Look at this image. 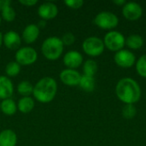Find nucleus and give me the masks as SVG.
Wrapping results in <instances>:
<instances>
[{"mask_svg": "<svg viewBox=\"0 0 146 146\" xmlns=\"http://www.w3.org/2000/svg\"><path fill=\"white\" fill-rule=\"evenodd\" d=\"M95 79L94 77L86 76V75H81V79L79 84V86L85 92H93L95 89Z\"/></svg>", "mask_w": 146, "mask_h": 146, "instance_id": "nucleus-20", "label": "nucleus"}, {"mask_svg": "<svg viewBox=\"0 0 146 146\" xmlns=\"http://www.w3.org/2000/svg\"><path fill=\"white\" fill-rule=\"evenodd\" d=\"M142 7L136 2H128L122 7V15L127 21H137L142 16Z\"/></svg>", "mask_w": 146, "mask_h": 146, "instance_id": "nucleus-9", "label": "nucleus"}, {"mask_svg": "<svg viewBox=\"0 0 146 146\" xmlns=\"http://www.w3.org/2000/svg\"><path fill=\"white\" fill-rule=\"evenodd\" d=\"M0 110L8 116L14 115L17 111V104L12 98L2 100L0 104Z\"/></svg>", "mask_w": 146, "mask_h": 146, "instance_id": "nucleus-18", "label": "nucleus"}, {"mask_svg": "<svg viewBox=\"0 0 146 146\" xmlns=\"http://www.w3.org/2000/svg\"><path fill=\"white\" fill-rule=\"evenodd\" d=\"M3 44L4 46L11 50L20 49L21 44V38L15 31H8L3 35Z\"/></svg>", "mask_w": 146, "mask_h": 146, "instance_id": "nucleus-13", "label": "nucleus"}, {"mask_svg": "<svg viewBox=\"0 0 146 146\" xmlns=\"http://www.w3.org/2000/svg\"><path fill=\"white\" fill-rule=\"evenodd\" d=\"M11 3L10 0H0V10L2 11L5 8L11 6Z\"/></svg>", "mask_w": 146, "mask_h": 146, "instance_id": "nucleus-30", "label": "nucleus"}, {"mask_svg": "<svg viewBox=\"0 0 146 146\" xmlns=\"http://www.w3.org/2000/svg\"><path fill=\"white\" fill-rule=\"evenodd\" d=\"M1 17L3 21H7V22H12L15 19V10L11 7H7L4 9H3L1 11Z\"/></svg>", "mask_w": 146, "mask_h": 146, "instance_id": "nucleus-26", "label": "nucleus"}, {"mask_svg": "<svg viewBox=\"0 0 146 146\" xmlns=\"http://www.w3.org/2000/svg\"><path fill=\"white\" fill-rule=\"evenodd\" d=\"M57 92V83L52 77L40 79L33 86V95L34 98L42 104H48L53 101Z\"/></svg>", "mask_w": 146, "mask_h": 146, "instance_id": "nucleus-2", "label": "nucleus"}, {"mask_svg": "<svg viewBox=\"0 0 146 146\" xmlns=\"http://www.w3.org/2000/svg\"><path fill=\"white\" fill-rule=\"evenodd\" d=\"M115 93L117 98L125 104H134L141 98V88L135 80L127 77L117 82Z\"/></svg>", "mask_w": 146, "mask_h": 146, "instance_id": "nucleus-1", "label": "nucleus"}, {"mask_svg": "<svg viewBox=\"0 0 146 146\" xmlns=\"http://www.w3.org/2000/svg\"><path fill=\"white\" fill-rule=\"evenodd\" d=\"M40 29L37 24H29L22 31L21 38L26 44L34 43L39 36Z\"/></svg>", "mask_w": 146, "mask_h": 146, "instance_id": "nucleus-15", "label": "nucleus"}, {"mask_svg": "<svg viewBox=\"0 0 146 146\" xmlns=\"http://www.w3.org/2000/svg\"><path fill=\"white\" fill-rule=\"evenodd\" d=\"M38 15L41 20H52L58 15V8L51 2H45L41 3L38 8Z\"/></svg>", "mask_w": 146, "mask_h": 146, "instance_id": "nucleus-11", "label": "nucleus"}, {"mask_svg": "<svg viewBox=\"0 0 146 146\" xmlns=\"http://www.w3.org/2000/svg\"><path fill=\"white\" fill-rule=\"evenodd\" d=\"M61 39L62 41L63 45L68 46V45H72L75 42V36L74 35V33L68 32V33H64Z\"/></svg>", "mask_w": 146, "mask_h": 146, "instance_id": "nucleus-27", "label": "nucleus"}, {"mask_svg": "<svg viewBox=\"0 0 146 146\" xmlns=\"http://www.w3.org/2000/svg\"><path fill=\"white\" fill-rule=\"evenodd\" d=\"M0 104H1V102H0Z\"/></svg>", "mask_w": 146, "mask_h": 146, "instance_id": "nucleus-35", "label": "nucleus"}, {"mask_svg": "<svg viewBox=\"0 0 146 146\" xmlns=\"http://www.w3.org/2000/svg\"><path fill=\"white\" fill-rule=\"evenodd\" d=\"M82 49L84 52L92 57L100 56L105 49L104 40L98 37L92 36L86 38L82 43Z\"/></svg>", "mask_w": 146, "mask_h": 146, "instance_id": "nucleus-6", "label": "nucleus"}, {"mask_svg": "<svg viewBox=\"0 0 146 146\" xmlns=\"http://www.w3.org/2000/svg\"><path fill=\"white\" fill-rule=\"evenodd\" d=\"M21 72V65L15 61L9 62L5 67V74L9 78L16 77Z\"/></svg>", "mask_w": 146, "mask_h": 146, "instance_id": "nucleus-23", "label": "nucleus"}, {"mask_svg": "<svg viewBox=\"0 0 146 146\" xmlns=\"http://www.w3.org/2000/svg\"><path fill=\"white\" fill-rule=\"evenodd\" d=\"M63 49L64 45L61 38L55 36L45 38L41 45V52L43 56L50 61H56L60 58L62 55Z\"/></svg>", "mask_w": 146, "mask_h": 146, "instance_id": "nucleus-3", "label": "nucleus"}, {"mask_svg": "<svg viewBox=\"0 0 146 146\" xmlns=\"http://www.w3.org/2000/svg\"><path fill=\"white\" fill-rule=\"evenodd\" d=\"M94 24L101 29L112 31V29L118 26L119 18L113 12L102 11L95 16Z\"/></svg>", "mask_w": 146, "mask_h": 146, "instance_id": "nucleus-4", "label": "nucleus"}, {"mask_svg": "<svg viewBox=\"0 0 146 146\" xmlns=\"http://www.w3.org/2000/svg\"><path fill=\"white\" fill-rule=\"evenodd\" d=\"M144 44V38L139 34H131L126 38V45L131 50H139Z\"/></svg>", "mask_w": 146, "mask_h": 146, "instance_id": "nucleus-19", "label": "nucleus"}, {"mask_svg": "<svg viewBox=\"0 0 146 146\" xmlns=\"http://www.w3.org/2000/svg\"><path fill=\"white\" fill-rule=\"evenodd\" d=\"M17 135L11 129H4L0 133V146H16Z\"/></svg>", "mask_w": 146, "mask_h": 146, "instance_id": "nucleus-16", "label": "nucleus"}, {"mask_svg": "<svg viewBox=\"0 0 146 146\" xmlns=\"http://www.w3.org/2000/svg\"><path fill=\"white\" fill-rule=\"evenodd\" d=\"M59 78L64 85L68 86H76L80 84L81 74L76 69L66 68L60 73Z\"/></svg>", "mask_w": 146, "mask_h": 146, "instance_id": "nucleus-10", "label": "nucleus"}, {"mask_svg": "<svg viewBox=\"0 0 146 146\" xmlns=\"http://www.w3.org/2000/svg\"><path fill=\"white\" fill-rule=\"evenodd\" d=\"M104 43L105 48L111 51L117 52L122 50L126 45V38L121 33L112 30L105 34L104 38Z\"/></svg>", "mask_w": 146, "mask_h": 146, "instance_id": "nucleus-5", "label": "nucleus"}, {"mask_svg": "<svg viewBox=\"0 0 146 146\" xmlns=\"http://www.w3.org/2000/svg\"><path fill=\"white\" fill-rule=\"evenodd\" d=\"M2 17H1V15H0V25H1V23H2Z\"/></svg>", "mask_w": 146, "mask_h": 146, "instance_id": "nucleus-34", "label": "nucleus"}, {"mask_svg": "<svg viewBox=\"0 0 146 146\" xmlns=\"http://www.w3.org/2000/svg\"><path fill=\"white\" fill-rule=\"evenodd\" d=\"M137 110L134 104H125L122 109V116L127 120L133 119L136 116Z\"/></svg>", "mask_w": 146, "mask_h": 146, "instance_id": "nucleus-25", "label": "nucleus"}, {"mask_svg": "<svg viewBox=\"0 0 146 146\" xmlns=\"http://www.w3.org/2000/svg\"><path fill=\"white\" fill-rule=\"evenodd\" d=\"M15 58V62L21 66H29L37 61L38 53L33 47L25 46L16 50Z\"/></svg>", "mask_w": 146, "mask_h": 146, "instance_id": "nucleus-7", "label": "nucleus"}, {"mask_svg": "<svg viewBox=\"0 0 146 146\" xmlns=\"http://www.w3.org/2000/svg\"><path fill=\"white\" fill-rule=\"evenodd\" d=\"M137 73L143 78H146V54L141 56L135 63Z\"/></svg>", "mask_w": 146, "mask_h": 146, "instance_id": "nucleus-24", "label": "nucleus"}, {"mask_svg": "<svg viewBox=\"0 0 146 146\" xmlns=\"http://www.w3.org/2000/svg\"><path fill=\"white\" fill-rule=\"evenodd\" d=\"M63 63L69 69H76L83 63V56L77 50H69L63 56Z\"/></svg>", "mask_w": 146, "mask_h": 146, "instance_id": "nucleus-12", "label": "nucleus"}, {"mask_svg": "<svg viewBox=\"0 0 146 146\" xmlns=\"http://www.w3.org/2000/svg\"><path fill=\"white\" fill-rule=\"evenodd\" d=\"M37 26L38 27L39 29H40V28H44L45 26H46V21H44V20H40L39 22L37 24Z\"/></svg>", "mask_w": 146, "mask_h": 146, "instance_id": "nucleus-32", "label": "nucleus"}, {"mask_svg": "<svg viewBox=\"0 0 146 146\" xmlns=\"http://www.w3.org/2000/svg\"><path fill=\"white\" fill-rule=\"evenodd\" d=\"M98 63L94 60H92V59L86 60L83 64L84 75L94 77V75L98 72Z\"/></svg>", "mask_w": 146, "mask_h": 146, "instance_id": "nucleus-22", "label": "nucleus"}, {"mask_svg": "<svg viewBox=\"0 0 146 146\" xmlns=\"http://www.w3.org/2000/svg\"><path fill=\"white\" fill-rule=\"evenodd\" d=\"M35 106V103L31 97H22L17 102V110L22 114L30 113Z\"/></svg>", "mask_w": 146, "mask_h": 146, "instance_id": "nucleus-17", "label": "nucleus"}, {"mask_svg": "<svg viewBox=\"0 0 146 146\" xmlns=\"http://www.w3.org/2000/svg\"><path fill=\"white\" fill-rule=\"evenodd\" d=\"M64 3L66 4L67 7L73 9H80L83 4H84V1L83 0H66L64 2Z\"/></svg>", "mask_w": 146, "mask_h": 146, "instance_id": "nucleus-28", "label": "nucleus"}, {"mask_svg": "<svg viewBox=\"0 0 146 146\" xmlns=\"http://www.w3.org/2000/svg\"><path fill=\"white\" fill-rule=\"evenodd\" d=\"M114 61L117 66L122 68H129L136 63V57L131 50L122 49L115 52Z\"/></svg>", "mask_w": 146, "mask_h": 146, "instance_id": "nucleus-8", "label": "nucleus"}, {"mask_svg": "<svg viewBox=\"0 0 146 146\" xmlns=\"http://www.w3.org/2000/svg\"><path fill=\"white\" fill-rule=\"evenodd\" d=\"M3 33L0 32V47L2 46V44H3Z\"/></svg>", "mask_w": 146, "mask_h": 146, "instance_id": "nucleus-33", "label": "nucleus"}, {"mask_svg": "<svg viewBox=\"0 0 146 146\" xmlns=\"http://www.w3.org/2000/svg\"><path fill=\"white\" fill-rule=\"evenodd\" d=\"M113 3L116 4L117 6H124L127 2L125 0H113Z\"/></svg>", "mask_w": 146, "mask_h": 146, "instance_id": "nucleus-31", "label": "nucleus"}, {"mask_svg": "<svg viewBox=\"0 0 146 146\" xmlns=\"http://www.w3.org/2000/svg\"><path fill=\"white\" fill-rule=\"evenodd\" d=\"M13 94L14 85L11 80L5 75H0V99L4 100L11 98Z\"/></svg>", "mask_w": 146, "mask_h": 146, "instance_id": "nucleus-14", "label": "nucleus"}, {"mask_svg": "<svg viewBox=\"0 0 146 146\" xmlns=\"http://www.w3.org/2000/svg\"><path fill=\"white\" fill-rule=\"evenodd\" d=\"M19 3L26 7H32L36 5L38 2L37 0H20Z\"/></svg>", "mask_w": 146, "mask_h": 146, "instance_id": "nucleus-29", "label": "nucleus"}, {"mask_svg": "<svg viewBox=\"0 0 146 146\" xmlns=\"http://www.w3.org/2000/svg\"><path fill=\"white\" fill-rule=\"evenodd\" d=\"M17 92L22 97H30L33 92V86L28 80H22L17 85Z\"/></svg>", "mask_w": 146, "mask_h": 146, "instance_id": "nucleus-21", "label": "nucleus"}]
</instances>
